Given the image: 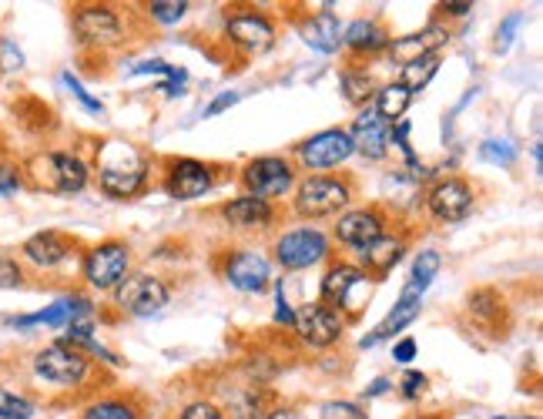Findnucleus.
Segmentation results:
<instances>
[{
  "mask_svg": "<svg viewBox=\"0 0 543 419\" xmlns=\"http://www.w3.org/2000/svg\"><path fill=\"white\" fill-rule=\"evenodd\" d=\"M78 419H145V406L135 393H101L84 403Z\"/></svg>",
  "mask_w": 543,
  "mask_h": 419,
  "instance_id": "obj_29",
  "label": "nucleus"
},
{
  "mask_svg": "<svg viewBox=\"0 0 543 419\" xmlns=\"http://www.w3.org/2000/svg\"><path fill=\"white\" fill-rule=\"evenodd\" d=\"M373 101H376L373 111L386 121L389 128H393V125L403 121V114L409 111V104H413V94H409L406 88H399V84H386V88L376 91Z\"/></svg>",
  "mask_w": 543,
  "mask_h": 419,
  "instance_id": "obj_32",
  "label": "nucleus"
},
{
  "mask_svg": "<svg viewBox=\"0 0 543 419\" xmlns=\"http://www.w3.org/2000/svg\"><path fill=\"white\" fill-rule=\"evenodd\" d=\"M409 238H413V232L403 225H393L389 232L379 238V242H373L369 249H362L359 252V269L366 272V279L369 282H383L389 272L396 269L399 262H403V255L409 252Z\"/></svg>",
  "mask_w": 543,
  "mask_h": 419,
  "instance_id": "obj_21",
  "label": "nucleus"
},
{
  "mask_svg": "<svg viewBox=\"0 0 543 419\" xmlns=\"http://www.w3.org/2000/svg\"><path fill=\"white\" fill-rule=\"evenodd\" d=\"M416 352H419L416 339H413V336H403V339H399L396 346H393V359H396V363H413Z\"/></svg>",
  "mask_w": 543,
  "mask_h": 419,
  "instance_id": "obj_48",
  "label": "nucleus"
},
{
  "mask_svg": "<svg viewBox=\"0 0 543 419\" xmlns=\"http://www.w3.org/2000/svg\"><path fill=\"white\" fill-rule=\"evenodd\" d=\"M520 24H523V14H520V11L510 14L507 21L497 27V41H493V47H497V51H507V47L513 44V37H517V27H520Z\"/></svg>",
  "mask_w": 543,
  "mask_h": 419,
  "instance_id": "obj_44",
  "label": "nucleus"
},
{
  "mask_svg": "<svg viewBox=\"0 0 543 419\" xmlns=\"http://www.w3.org/2000/svg\"><path fill=\"white\" fill-rule=\"evenodd\" d=\"M215 269L242 295H262L275 282L272 259L255 249H222L215 255Z\"/></svg>",
  "mask_w": 543,
  "mask_h": 419,
  "instance_id": "obj_13",
  "label": "nucleus"
},
{
  "mask_svg": "<svg viewBox=\"0 0 543 419\" xmlns=\"http://www.w3.org/2000/svg\"><path fill=\"white\" fill-rule=\"evenodd\" d=\"M443 269V255L436 249H419V255L413 259V272H409V282L403 285L399 295H413V299H423L426 289L436 282V275Z\"/></svg>",
  "mask_w": 543,
  "mask_h": 419,
  "instance_id": "obj_31",
  "label": "nucleus"
},
{
  "mask_svg": "<svg viewBox=\"0 0 543 419\" xmlns=\"http://www.w3.org/2000/svg\"><path fill=\"white\" fill-rule=\"evenodd\" d=\"M517 145H513L510 138H487L480 145V158L490 161V165H500V168H510L513 161H517Z\"/></svg>",
  "mask_w": 543,
  "mask_h": 419,
  "instance_id": "obj_36",
  "label": "nucleus"
},
{
  "mask_svg": "<svg viewBox=\"0 0 543 419\" xmlns=\"http://www.w3.org/2000/svg\"><path fill=\"white\" fill-rule=\"evenodd\" d=\"M356 155L352 151L349 128H322L316 135L302 138L292 145V165L295 171H306V175H326V171H339V165Z\"/></svg>",
  "mask_w": 543,
  "mask_h": 419,
  "instance_id": "obj_10",
  "label": "nucleus"
},
{
  "mask_svg": "<svg viewBox=\"0 0 543 419\" xmlns=\"http://www.w3.org/2000/svg\"><path fill=\"white\" fill-rule=\"evenodd\" d=\"M346 316L332 306H322V302H309L295 312V322H292V336L302 342L306 349H332L336 342H342L346 336Z\"/></svg>",
  "mask_w": 543,
  "mask_h": 419,
  "instance_id": "obj_17",
  "label": "nucleus"
},
{
  "mask_svg": "<svg viewBox=\"0 0 543 419\" xmlns=\"http://www.w3.org/2000/svg\"><path fill=\"white\" fill-rule=\"evenodd\" d=\"M24 178L27 188H41V192L51 195H81L91 185V165L78 151L54 148L27 161Z\"/></svg>",
  "mask_w": 543,
  "mask_h": 419,
  "instance_id": "obj_4",
  "label": "nucleus"
},
{
  "mask_svg": "<svg viewBox=\"0 0 543 419\" xmlns=\"http://www.w3.org/2000/svg\"><path fill=\"white\" fill-rule=\"evenodd\" d=\"M292 322H295V312H292L289 302H285V289H282V282H275V326L292 329Z\"/></svg>",
  "mask_w": 543,
  "mask_h": 419,
  "instance_id": "obj_45",
  "label": "nucleus"
},
{
  "mask_svg": "<svg viewBox=\"0 0 543 419\" xmlns=\"http://www.w3.org/2000/svg\"><path fill=\"white\" fill-rule=\"evenodd\" d=\"M31 376L51 393L84 396L101 386V363H94L88 352L68 346V342L54 339L51 346L37 349L31 356Z\"/></svg>",
  "mask_w": 543,
  "mask_h": 419,
  "instance_id": "obj_1",
  "label": "nucleus"
},
{
  "mask_svg": "<svg viewBox=\"0 0 543 419\" xmlns=\"http://www.w3.org/2000/svg\"><path fill=\"white\" fill-rule=\"evenodd\" d=\"M466 326H470V332H476V336H487V339H507L510 332V306L507 299H503V292L490 289V285H483V289H473L470 295H466Z\"/></svg>",
  "mask_w": 543,
  "mask_h": 419,
  "instance_id": "obj_19",
  "label": "nucleus"
},
{
  "mask_svg": "<svg viewBox=\"0 0 543 419\" xmlns=\"http://www.w3.org/2000/svg\"><path fill=\"white\" fill-rule=\"evenodd\" d=\"M295 182H299V171H295V165L285 155H259L238 168V185H242V192L272 205L279 202V198L292 195Z\"/></svg>",
  "mask_w": 543,
  "mask_h": 419,
  "instance_id": "obj_11",
  "label": "nucleus"
},
{
  "mask_svg": "<svg viewBox=\"0 0 543 419\" xmlns=\"http://www.w3.org/2000/svg\"><path fill=\"white\" fill-rule=\"evenodd\" d=\"M131 272V245L125 238H101L81 252V282L94 292H114Z\"/></svg>",
  "mask_w": 543,
  "mask_h": 419,
  "instance_id": "obj_9",
  "label": "nucleus"
},
{
  "mask_svg": "<svg viewBox=\"0 0 543 419\" xmlns=\"http://www.w3.org/2000/svg\"><path fill=\"white\" fill-rule=\"evenodd\" d=\"M473 205H476V188L470 178H463V175L436 178V182L426 188V198H423L426 215L440 225L463 222V218L473 212Z\"/></svg>",
  "mask_w": 543,
  "mask_h": 419,
  "instance_id": "obj_16",
  "label": "nucleus"
},
{
  "mask_svg": "<svg viewBox=\"0 0 543 419\" xmlns=\"http://www.w3.org/2000/svg\"><path fill=\"white\" fill-rule=\"evenodd\" d=\"M389 41H393V34H389V27L379 21V17H356L349 27H342V51H346L356 64L362 57H376V54H386Z\"/></svg>",
  "mask_w": 543,
  "mask_h": 419,
  "instance_id": "obj_24",
  "label": "nucleus"
},
{
  "mask_svg": "<svg viewBox=\"0 0 543 419\" xmlns=\"http://www.w3.org/2000/svg\"><path fill=\"white\" fill-rule=\"evenodd\" d=\"M24 188H27L24 165H17L11 158H0V195L14 198V195H21Z\"/></svg>",
  "mask_w": 543,
  "mask_h": 419,
  "instance_id": "obj_37",
  "label": "nucleus"
},
{
  "mask_svg": "<svg viewBox=\"0 0 543 419\" xmlns=\"http://www.w3.org/2000/svg\"><path fill=\"white\" fill-rule=\"evenodd\" d=\"M339 91L352 108H369L379 91V84L373 78V71H366L362 64H346L339 71Z\"/></svg>",
  "mask_w": 543,
  "mask_h": 419,
  "instance_id": "obj_30",
  "label": "nucleus"
},
{
  "mask_svg": "<svg viewBox=\"0 0 543 419\" xmlns=\"http://www.w3.org/2000/svg\"><path fill=\"white\" fill-rule=\"evenodd\" d=\"M178 419H225V413L215 399H192L188 406H181Z\"/></svg>",
  "mask_w": 543,
  "mask_h": 419,
  "instance_id": "obj_41",
  "label": "nucleus"
},
{
  "mask_svg": "<svg viewBox=\"0 0 543 419\" xmlns=\"http://www.w3.org/2000/svg\"><path fill=\"white\" fill-rule=\"evenodd\" d=\"M222 165L202 158H165L161 161V192L175 202H195V198L212 195L222 185Z\"/></svg>",
  "mask_w": 543,
  "mask_h": 419,
  "instance_id": "obj_8",
  "label": "nucleus"
},
{
  "mask_svg": "<svg viewBox=\"0 0 543 419\" xmlns=\"http://www.w3.org/2000/svg\"><path fill=\"white\" fill-rule=\"evenodd\" d=\"M406 419H446L443 413H413V416H406Z\"/></svg>",
  "mask_w": 543,
  "mask_h": 419,
  "instance_id": "obj_51",
  "label": "nucleus"
},
{
  "mask_svg": "<svg viewBox=\"0 0 543 419\" xmlns=\"http://www.w3.org/2000/svg\"><path fill=\"white\" fill-rule=\"evenodd\" d=\"M171 302V285L161 275L128 272V279L114 289V309L128 319H151L165 312Z\"/></svg>",
  "mask_w": 543,
  "mask_h": 419,
  "instance_id": "obj_14",
  "label": "nucleus"
},
{
  "mask_svg": "<svg viewBox=\"0 0 543 419\" xmlns=\"http://www.w3.org/2000/svg\"><path fill=\"white\" fill-rule=\"evenodd\" d=\"M446 44H450V24H443V21H436V17H433V21L423 27V31L393 37V41H389V47H386V54L393 57L399 68H403V64L419 61V57L440 54Z\"/></svg>",
  "mask_w": 543,
  "mask_h": 419,
  "instance_id": "obj_23",
  "label": "nucleus"
},
{
  "mask_svg": "<svg viewBox=\"0 0 543 419\" xmlns=\"http://www.w3.org/2000/svg\"><path fill=\"white\" fill-rule=\"evenodd\" d=\"M359 182L352 171H326V175H306L292 188V215L302 222H326L339 218L356 202Z\"/></svg>",
  "mask_w": 543,
  "mask_h": 419,
  "instance_id": "obj_3",
  "label": "nucleus"
},
{
  "mask_svg": "<svg viewBox=\"0 0 543 419\" xmlns=\"http://www.w3.org/2000/svg\"><path fill=\"white\" fill-rule=\"evenodd\" d=\"M272 406H279L272 389H265V383H259V379H249V383H238L235 389H228L222 413L225 419H265Z\"/></svg>",
  "mask_w": 543,
  "mask_h": 419,
  "instance_id": "obj_26",
  "label": "nucleus"
},
{
  "mask_svg": "<svg viewBox=\"0 0 543 419\" xmlns=\"http://www.w3.org/2000/svg\"><path fill=\"white\" fill-rule=\"evenodd\" d=\"M399 396L406 399V403H416L419 396L430 389V379H426V373H416V369H409V373H403V379H399Z\"/></svg>",
  "mask_w": 543,
  "mask_h": 419,
  "instance_id": "obj_40",
  "label": "nucleus"
},
{
  "mask_svg": "<svg viewBox=\"0 0 543 419\" xmlns=\"http://www.w3.org/2000/svg\"><path fill=\"white\" fill-rule=\"evenodd\" d=\"M24 68V54L21 47L7 37H0V71H21Z\"/></svg>",
  "mask_w": 543,
  "mask_h": 419,
  "instance_id": "obj_43",
  "label": "nucleus"
},
{
  "mask_svg": "<svg viewBox=\"0 0 543 419\" xmlns=\"http://www.w3.org/2000/svg\"><path fill=\"white\" fill-rule=\"evenodd\" d=\"M393 225L396 222H393V215H389L386 205L369 202V205H359V208H346V212L336 218V225H332L329 238L349 252H362L373 242H379V238H383Z\"/></svg>",
  "mask_w": 543,
  "mask_h": 419,
  "instance_id": "obj_12",
  "label": "nucleus"
},
{
  "mask_svg": "<svg viewBox=\"0 0 543 419\" xmlns=\"http://www.w3.org/2000/svg\"><path fill=\"white\" fill-rule=\"evenodd\" d=\"M188 11H192V4H188V0H151V4H145V14L151 17V21H158L165 27L185 21Z\"/></svg>",
  "mask_w": 543,
  "mask_h": 419,
  "instance_id": "obj_35",
  "label": "nucleus"
},
{
  "mask_svg": "<svg viewBox=\"0 0 543 419\" xmlns=\"http://www.w3.org/2000/svg\"><path fill=\"white\" fill-rule=\"evenodd\" d=\"M319 419H369V413L352 399H329V403H322Z\"/></svg>",
  "mask_w": 543,
  "mask_h": 419,
  "instance_id": "obj_38",
  "label": "nucleus"
},
{
  "mask_svg": "<svg viewBox=\"0 0 543 419\" xmlns=\"http://www.w3.org/2000/svg\"><path fill=\"white\" fill-rule=\"evenodd\" d=\"M222 37L228 47H235L238 54H265L279 37V27H275L269 11H252V7H242V11H228L225 14V27Z\"/></svg>",
  "mask_w": 543,
  "mask_h": 419,
  "instance_id": "obj_15",
  "label": "nucleus"
},
{
  "mask_svg": "<svg viewBox=\"0 0 543 419\" xmlns=\"http://www.w3.org/2000/svg\"><path fill=\"white\" fill-rule=\"evenodd\" d=\"M27 285V272L24 265L14 259V255H0V292L7 289H24Z\"/></svg>",
  "mask_w": 543,
  "mask_h": 419,
  "instance_id": "obj_39",
  "label": "nucleus"
},
{
  "mask_svg": "<svg viewBox=\"0 0 543 419\" xmlns=\"http://www.w3.org/2000/svg\"><path fill=\"white\" fill-rule=\"evenodd\" d=\"M37 416V403L27 399L14 389L0 386V419H34Z\"/></svg>",
  "mask_w": 543,
  "mask_h": 419,
  "instance_id": "obj_34",
  "label": "nucleus"
},
{
  "mask_svg": "<svg viewBox=\"0 0 543 419\" xmlns=\"http://www.w3.org/2000/svg\"><path fill=\"white\" fill-rule=\"evenodd\" d=\"M71 34L81 51H114L128 41L125 14L111 4H78L71 11Z\"/></svg>",
  "mask_w": 543,
  "mask_h": 419,
  "instance_id": "obj_5",
  "label": "nucleus"
},
{
  "mask_svg": "<svg viewBox=\"0 0 543 419\" xmlns=\"http://www.w3.org/2000/svg\"><path fill=\"white\" fill-rule=\"evenodd\" d=\"M419 309H423V299H413V295H399V299L393 302V309H389V316L379 322V326L369 332V336H362L359 346L369 349V346H379V342L399 336V332H403L406 326H413V322L419 319Z\"/></svg>",
  "mask_w": 543,
  "mask_h": 419,
  "instance_id": "obj_28",
  "label": "nucleus"
},
{
  "mask_svg": "<svg viewBox=\"0 0 543 419\" xmlns=\"http://www.w3.org/2000/svg\"><path fill=\"white\" fill-rule=\"evenodd\" d=\"M349 138H352V151L366 161H383L389 155V125L373 111V104L359 108L356 121L349 128Z\"/></svg>",
  "mask_w": 543,
  "mask_h": 419,
  "instance_id": "obj_25",
  "label": "nucleus"
},
{
  "mask_svg": "<svg viewBox=\"0 0 543 419\" xmlns=\"http://www.w3.org/2000/svg\"><path fill=\"white\" fill-rule=\"evenodd\" d=\"M61 84H64V88H68V91L74 94V98H78V101H81L84 108H88L91 114H104V104H101L98 98H91L88 88H84V84H81L78 78H74L71 71H61Z\"/></svg>",
  "mask_w": 543,
  "mask_h": 419,
  "instance_id": "obj_42",
  "label": "nucleus"
},
{
  "mask_svg": "<svg viewBox=\"0 0 543 419\" xmlns=\"http://www.w3.org/2000/svg\"><path fill=\"white\" fill-rule=\"evenodd\" d=\"M332 259V238L319 225H295L272 238V265L282 272H306Z\"/></svg>",
  "mask_w": 543,
  "mask_h": 419,
  "instance_id": "obj_7",
  "label": "nucleus"
},
{
  "mask_svg": "<svg viewBox=\"0 0 543 419\" xmlns=\"http://www.w3.org/2000/svg\"><path fill=\"white\" fill-rule=\"evenodd\" d=\"M81 242L68 232H57V228H41L31 238H24L21 245V259L27 265H34L37 272H54L61 269L71 255H78Z\"/></svg>",
  "mask_w": 543,
  "mask_h": 419,
  "instance_id": "obj_20",
  "label": "nucleus"
},
{
  "mask_svg": "<svg viewBox=\"0 0 543 419\" xmlns=\"http://www.w3.org/2000/svg\"><path fill=\"white\" fill-rule=\"evenodd\" d=\"M493 419H527V416H493ZM530 419H537V416H530Z\"/></svg>",
  "mask_w": 543,
  "mask_h": 419,
  "instance_id": "obj_52",
  "label": "nucleus"
},
{
  "mask_svg": "<svg viewBox=\"0 0 543 419\" xmlns=\"http://www.w3.org/2000/svg\"><path fill=\"white\" fill-rule=\"evenodd\" d=\"M473 14V4L470 0H446L440 4V11H436V21H453V17H470Z\"/></svg>",
  "mask_w": 543,
  "mask_h": 419,
  "instance_id": "obj_46",
  "label": "nucleus"
},
{
  "mask_svg": "<svg viewBox=\"0 0 543 419\" xmlns=\"http://www.w3.org/2000/svg\"><path fill=\"white\" fill-rule=\"evenodd\" d=\"M232 104H238V91H222L218 98L208 101V108H205V118H218L222 111H228Z\"/></svg>",
  "mask_w": 543,
  "mask_h": 419,
  "instance_id": "obj_47",
  "label": "nucleus"
},
{
  "mask_svg": "<svg viewBox=\"0 0 543 419\" xmlns=\"http://www.w3.org/2000/svg\"><path fill=\"white\" fill-rule=\"evenodd\" d=\"M389 389H393V379H386V376H379V379H376V383H373V386H369V389H366V393H362V396H366V399H376V396H383V393H389Z\"/></svg>",
  "mask_w": 543,
  "mask_h": 419,
  "instance_id": "obj_50",
  "label": "nucleus"
},
{
  "mask_svg": "<svg viewBox=\"0 0 543 419\" xmlns=\"http://www.w3.org/2000/svg\"><path fill=\"white\" fill-rule=\"evenodd\" d=\"M94 168H98V188L108 198H118V202L138 198L151 182V158L141 148L118 138H108L98 148Z\"/></svg>",
  "mask_w": 543,
  "mask_h": 419,
  "instance_id": "obj_2",
  "label": "nucleus"
},
{
  "mask_svg": "<svg viewBox=\"0 0 543 419\" xmlns=\"http://www.w3.org/2000/svg\"><path fill=\"white\" fill-rule=\"evenodd\" d=\"M332 7H336V4H319L316 14L309 11L302 21H295L302 41H306L312 51H319V54H336L339 44H342V24H339V17L332 14Z\"/></svg>",
  "mask_w": 543,
  "mask_h": 419,
  "instance_id": "obj_27",
  "label": "nucleus"
},
{
  "mask_svg": "<svg viewBox=\"0 0 543 419\" xmlns=\"http://www.w3.org/2000/svg\"><path fill=\"white\" fill-rule=\"evenodd\" d=\"M265 419H309V416L302 413V409L279 403V406H272V409H269V416H265Z\"/></svg>",
  "mask_w": 543,
  "mask_h": 419,
  "instance_id": "obj_49",
  "label": "nucleus"
},
{
  "mask_svg": "<svg viewBox=\"0 0 543 419\" xmlns=\"http://www.w3.org/2000/svg\"><path fill=\"white\" fill-rule=\"evenodd\" d=\"M94 316V306L88 295L81 292H68L61 299H54L51 306L41 312H31V316H17L11 319L14 329H34V326H47V329H68L71 322H84Z\"/></svg>",
  "mask_w": 543,
  "mask_h": 419,
  "instance_id": "obj_22",
  "label": "nucleus"
},
{
  "mask_svg": "<svg viewBox=\"0 0 543 419\" xmlns=\"http://www.w3.org/2000/svg\"><path fill=\"white\" fill-rule=\"evenodd\" d=\"M436 71H440V54H433V57H419V61H409L399 68V88H406L409 94H416L426 88L433 78H436Z\"/></svg>",
  "mask_w": 543,
  "mask_h": 419,
  "instance_id": "obj_33",
  "label": "nucleus"
},
{
  "mask_svg": "<svg viewBox=\"0 0 543 419\" xmlns=\"http://www.w3.org/2000/svg\"><path fill=\"white\" fill-rule=\"evenodd\" d=\"M215 215L222 218L228 232L235 235H265V232H275L279 228V205L272 202H262V198H252V195H238V198H228L215 208Z\"/></svg>",
  "mask_w": 543,
  "mask_h": 419,
  "instance_id": "obj_18",
  "label": "nucleus"
},
{
  "mask_svg": "<svg viewBox=\"0 0 543 419\" xmlns=\"http://www.w3.org/2000/svg\"><path fill=\"white\" fill-rule=\"evenodd\" d=\"M369 295H373V282L366 279V272L356 262L332 259L326 275L319 285V302L322 306L339 309L346 322H356L369 306Z\"/></svg>",
  "mask_w": 543,
  "mask_h": 419,
  "instance_id": "obj_6",
  "label": "nucleus"
}]
</instances>
